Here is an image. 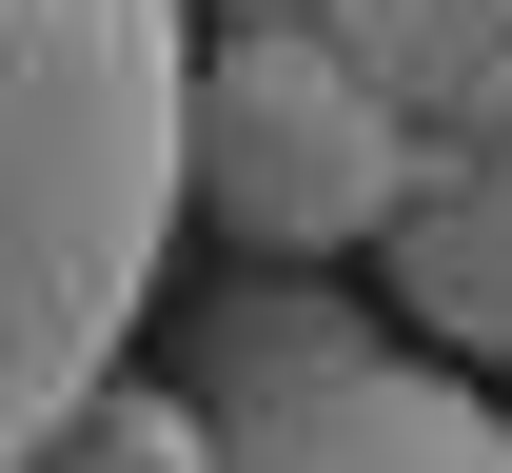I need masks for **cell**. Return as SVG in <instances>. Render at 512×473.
Returning <instances> with one entry per match:
<instances>
[{
	"instance_id": "1",
	"label": "cell",
	"mask_w": 512,
	"mask_h": 473,
	"mask_svg": "<svg viewBox=\"0 0 512 473\" xmlns=\"http://www.w3.org/2000/svg\"><path fill=\"white\" fill-rule=\"evenodd\" d=\"M178 0H0V473L60 454L79 395H119L178 237Z\"/></svg>"
},
{
	"instance_id": "2",
	"label": "cell",
	"mask_w": 512,
	"mask_h": 473,
	"mask_svg": "<svg viewBox=\"0 0 512 473\" xmlns=\"http://www.w3.org/2000/svg\"><path fill=\"white\" fill-rule=\"evenodd\" d=\"M394 198H414V119L316 40V0H256L237 40H197V99H178V217L256 237V257H375Z\"/></svg>"
},
{
	"instance_id": "3",
	"label": "cell",
	"mask_w": 512,
	"mask_h": 473,
	"mask_svg": "<svg viewBox=\"0 0 512 473\" xmlns=\"http://www.w3.org/2000/svg\"><path fill=\"white\" fill-rule=\"evenodd\" d=\"M217 473H512V414L434 355H335L316 395L217 414Z\"/></svg>"
},
{
	"instance_id": "4",
	"label": "cell",
	"mask_w": 512,
	"mask_h": 473,
	"mask_svg": "<svg viewBox=\"0 0 512 473\" xmlns=\"http://www.w3.org/2000/svg\"><path fill=\"white\" fill-rule=\"evenodd\" d=\"M394 316L453 375H512V119L493 138H414V198H394Z\"/></svg>"
},
{
	"instance_id": "5",
	"label": "cell",
	"mask_w": 512,
	"mask_h": 473,
	"mask_svg": "<svg viewBox=\"0 0 512 473\" xmlns=\"http://www.w3.org/2000/svg\"><path fill=\"white\" fill-rule=\"evenodd\" d=\"M316 40L375 79L414 138H493L512 119V0H316Z\"/></svg>"
},
{
	"instance_id": "6",
	"label": "cell",
	"mask_w": 512,
	"mask_h": 473,
	"mask_svg": "<svg viewBox=\"0 0 512 473\" xmlns=\"http://www.w3.org/2000/svg\"><path fill=\"white\" fill-rule=\"evenodd\" d=\"M335 355H375L335 296H237L217 336H197V414H256V395H316Z\"/></svg>"
},
{
	"instance_id": "7",
	"label": "cell",
	"mask_w": 512,
	"mask_h": 473,
	"mask_svg": "<svg viewBox=\"0 0 512 473\" xmlns=\"http://www.w3.org/2000/svg\"><path fill=\"white\" fill-rule=\"evenodd\" d=\"M40 473H217V414L197 395H79Z\"/></svg>"
}]
</instances>
